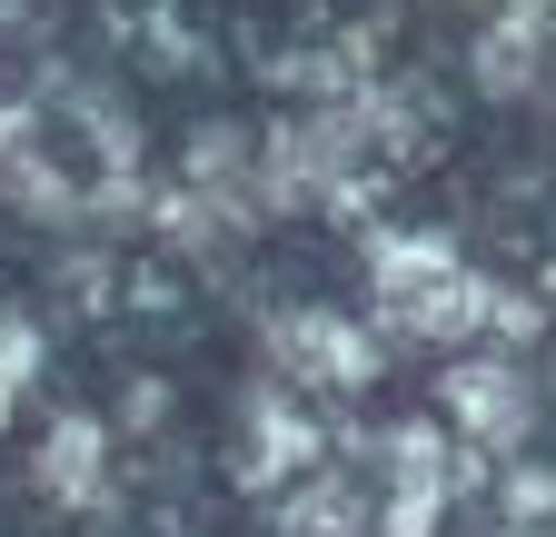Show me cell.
Masks as SVG:
<instances>
[{
	"label": "cell",
	"mask_w": 556,
	"mask_h": 537,
	"mask_svg": "<svg viewBox=\"0 0 556 537\" xmlns=\"http://www.w3.org/2000/svg\"><path fill=\"white\" fill-rule=\"evenodd\" d=\"M388 478H397L388 527H397V537H428V527H438V508H447V488H457L447 438H438V428H397V438H388Z\"/></svg>",
	"instance_id": "obj_3"
},
{
	"label": "cell",
	"mask_w": 556,
	"mask_h": 537,
	"mask_svg": "<svg viewBox=\"0 0 556 537\" xmlns=\"http://www.w3.org/2000/svg\"><path fill=\"white\" fill-rule=\"evenodd\" d=\"M447 409H457L486 448H517V438H527V419H536V398H527V378H517V369L467 359V369L447 378Z\"/></svg>",
	"instance_id": "obj_4"
},
{
	"label": "cell",
	"mask_w": 556,
	"mask_h": 537,
	"mask_svg": "<svg viewBox=\"0 0 556 537\" xmlns=\"http://www.w3.org/2000/svg\"><path fill=\"white\" fill-rule=\"evenodd\" d=\"M268 349L289 359L308 388H368V378H378V349H368L348 319H328V309H299V319H278V328H268Z\"/></svg>",
	"instance_id": "obj_2"
},
{
	"label": "cell",
	"mask_w": 556,
	"mask_h": 537,
	"mask_svg": "<svg viewBox=\"0 0 556 537\" xmlns=\"http://www.w3.org/2000/svg\"><path fill=\"white\" fill-rule=\"evenodd\" d=\"M30 369H40V339H30V319H11V309H0V398H11Z\"/></svg>",
	"instance_id": "obj_7"
},
{
	"label": "cell",
	"mask_w": 556,
	"mask_h": 537,
	"mask_svg": "<svg viewBox=\"0 0 556 537\" xmlns=\"http://www.w3.org/2000/svg\"><path fill=\"white\" fill-rule=\"evenodd\" d=\"M497 289L447 249V239H388L378 249V328L388 339H417V349H457L486 328Z\"/></svg>",
	"instance_id": "obj_1"
},
{
	"label": "cell",
	"mask_w": 556,
	"mask_h": 537,
	"mask_svg": "<svg viewBox=\"0 0 556 537\" xmlns=\"http://www.w3.org/2000/svg\"><path fill=\"white\" fill-rule=\"evenodd\" d=\"M50 488H60V498H100V428H90V419H70V428L50 438Z\"/></svg>",
	"instance_id": "obj_6"
},
{
	"label": "cell",
	"mask_w": 556,
	"mask_h": 537,
	"mask_svg": "<svg viewBox=\"0 0 556 537\" xmlns=\"http://www.w3.org/2000/svg\"><path fill=\"white\" fill-rule=\"evenodd\" d=\"M308 458H318V428L299 409H278V398H249V467H258V478H268V467L289 478V467H308Z\"/></svg>",
	"instance_id": "obj_5"
}]
</instances>
